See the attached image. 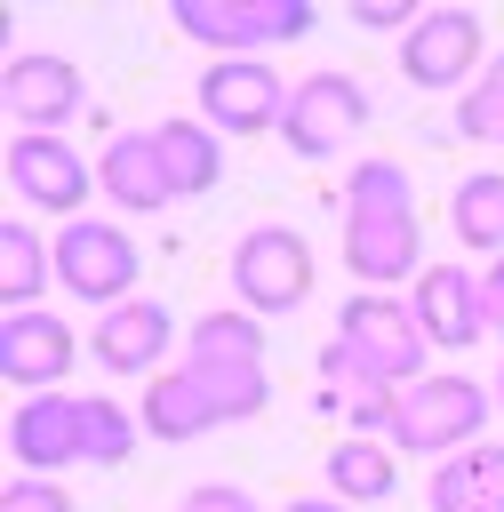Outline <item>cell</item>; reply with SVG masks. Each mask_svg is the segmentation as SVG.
<instances>
[{"instance_id":"obj_1","label":"cell","mask_w":504,"mask_h":512,"mask_svg":"<svg viewBox=\"0 0 504 512\" xmlns=\"http://www.w3.org/2000/svg\"><path fill=\"white\" fill-rule=\"evenodd\" d=\"M424 328L400 296H376L360 288L344 312H336V336L320 344V376L336 392H368V384H416L424 376Z\"/></svg>"},{"instance_id":"obj_28","label":"cell","mask_w":504,"mask_h":512,"mask_svg":"<svg viewBox=\"0 0 504 512\" xmlns=\"http://www.w3.org/2000/svg\"><path fill=\"white\" fill-rule=\"evenodd\" d=\"M0 512H80V504L64 496V480H40V472H16V480L0 488Z\"/></svg>"},{"instance_id":"obj_29","label":"cell","mask_w":504,"mask_h":512,"mask_svg":"<svg viewBox=\"0 0 504 512\" xmlns=\"http://www.w3.org/2000/svg\"><path fill=\"white\" fill-rule=\"evenodd\" d=\"M352 24H360V32H400V40H408V32L424 24V8H416V0H352Z\"/></svg>"},{"instance_id":"obj_11","label":"cell","mask_w":504,"mask_h":512,"mask_svg":"<svg viewBox=\"0 0 504 512\" xmlns=\"http://www.w3.org/2000/svg\"><path fill=\"white\" fill-rule=\"evenodd\" d=\"M408 312H416L424 344H440V352H472V344L488 336L480 272H464V264H424L416 288H408Z\"/></svg>"},{"instance_id":"obj_23","label":"cell","mask_w":504,"mask_h":512,"mask_svg":"<svg viewBox=\"0 0 504 512\" xmlns=\"http://www.w3.org/2000/svg\"><path fill=\"white\" fill-rule=\"evenodd\" d=\"M432 512H504L496 448H464V456L432 464Z\"/></svg>"},{"instance_id":"obj_32","label":"cell","mask_w":504,"mask_h":512,"mask_svg":"<svg viewBox=\"0 0 504 512\" xmlns=\"http://www.w3.org/2000/svg\"><path fill=\"white\" fill-rule=\"evenodd\" d=\"M280 512H352L344 496H296V504H280Z\"/></svg>"},{"instance_id":"obj_17","label":"cell","mask_w":504,"mask_h":512,"mask_svg":"<svg viewBox=\"0 0 504 512\" xmlns=\"http://www.w3.org/2000/svg\"><path fill=\"white\" fill-rule=\"evenodd\" d=\"M144 432L152 440H168V448H184V440H200V432H216V408H208V392H200V376L192 368H160L152 384H144Z\"/></svg>"},{"instance_id":"obj_35","label":"cell","mask_w":504,"mask_h":512,"mask_svg":"<svg viewBox=\"0 0 504 512\" xmlns=\"http://www.w3.org/2000/svg\"><path fill=\"white\" fill-rule=\"evenodd\" d=\"M496 408H504V368H496Z\"/></svg>"},{"instance_id":"obj_16","label":"cell","mask_w":504,"mask_h":512,"mask_svg":"<svg viewBox=\"0 0 504 512\" xmlns=\"http://www.w3.org/2000/svg\"><path fill=\"white\" fill-rule=\"evenodd\" d=\"M96 192H104L112 208H128V216H160V208L176 200L152 128H128V136H112V144L96 152Z\"/></svg>"},{"instance_id":"obj_12","label":"cell","mask_w":504,"mask_h":512,"mask_svg":"<svg viewBox=\"0 0 504 512\" xmlns=\"http://www.w3.org/2000/svg\"><path fill=\"white\" fill-rule=\"evenodd\" d=\"M72 360H80L72 320H56V312H8V320H0V376H8L24 400H32V392H64Z\"/></svg>"},{"instance_id":"obj_13","label":"cell","mask_w":504,"mask_h":512,"mask_svg":"<svg viewBox=\"0 0 504 512\" xmlns=\"http://www.w3.org/2000/svg\"><path fill=\"white\" fill-rule=\"evenodd\" d=\"M8 456H16V472H40V480H56L64 464H80V392H32V400H16Z\"/></svg>"},{"instance_id":"obj_6","label":"cell","mask_w":504,"mask_h":512,"mask_svg":"<svg viewBox=\"0 0 504 512\" xmlns=\"http://www.w3.org/2000/svg\"><path fill=\"white\" fill-rule=\"evenodd\" d=\"M192 96H200V120H208L216 136H264V128H280V112H288V80H280V64H264V56H208Z\"/></svg>"},{"instance_id":"obj_2","label":"cell","mask_w":504,"mask_h":512,"mask_svg":"<svg viewBox=\"0 0 504 512\" xmlns=\"http://www.w3.org/2000/svg\"><path fill=\"white\" fill-rule=\"evenodd\" d=\"M168 24H176L192 48H216V56H264V48L312 40L320 8H312V0H168Z\"/></svg>"},{"instance_id":"obj_33","label":"cell","mask_w":504,"mask_h":512,"mask_svg":"<svg viewBox=\"0 0 504 512\" xmlns=\"http://www.w3.org/2000/svg\"><path fill=\"white\" fill-rule=\"evenodd\" d=\"M496 488H504V440H496Z\"/></svg>"},{"instance_id":"obj_25","label":"cell","mask_w":504,"mask_h":512,"mask_svg":"<svg viewBox=\"0 0 504 512\" xmlns=\"http://www.w3.org/2000/svg\"><path fill=\"white\" fill-rule=\"evenodd\" d=\"M192 376H200L216 424H248V416L272 408V376H264V360H224V368H192Z\"/></svg>"},{"instance_id":"obj_10","label":"cell","mask_w":504,"mask_h":512,"mask_svg":"<svg viewBox=\"0 0 504 512\" xmlns=\"http://www.w3.org/2000/svg\"><path fill=\"white\" fill-rule=\"evenodd\" d=\"M8 192L24 208H48V216H80V200L96 192V168L64 144V136H8Z\"/></svg>"},{"instance_id":"obj_7","label":"cell","mask_w":504,"mask_h":512,"mask_svg":"<svg viewBox=\"0 0 504 512\" xmlns=\"http://www.w3.org/2000/svg\"><path fill=\"white\" fill-rule=\"evenodd\" d=\"M368 128V88L352 72H304L288 88V112H280V144L296 160H336L352 136Z\"/></svg>"},{"instance_id":"obj_31","label":"cell","mask_w":504,"mask_h":512,"mask_svg":"<svg viewBox=\"0 0 504 512\" xmlns=\"http://www.w3.org/2000/svg\"><path fill=\"white\" fill-rule=\"evenodd\" d=\"M480 304H488V328H504V256L480 272Z\"/></svg>"},{"instance_id":"obj_4","label":"cell","mask_w":504,"mask_h":512,"mask_svg":"<svg viewBox=\"0 0 504 512\" xmlns=\"http://www.w3.org/2000/svg\"><path fill=\"white\" fill-rule=\"evenodd\" d=\"M136 272H144V248L112 224V216H72L56 232V288L80 296V304H128L136 296Z\"/></svg>"},{"instance_id":"obj_22","label":"cell","mask_w":504,"mask_h":512,"mask_svg":"<svg viewBox=\"0 0 504 512\" xmlns=\"http://www.w3.org/2000/svg\"><path fill=\"white\" fill-rule=\"evenodd\" d=\"M224 360H264V320L224 304V312H200L184 328V368H224Z\"/></svg>"},{"instance_id":"obj_30","label":"cell","mask_w":504,"mask_h":512,"mask_svg":"<svg viewBox=\"0 0 504 512\" xmlns=\"http://www.w3.org/2000/svg\"><path fill=\"white\" fill-rule=\"evenodd\" d=\"M184 512H264L248 488H232V480H208V488H192L184 496Z\"/></svg>"},{"instance_id":"obj_14","label":"cell","mask_w":504,"mask_h":512,"mask_svg":"<svg viewBox=\"0 0 504 512\" xmlns=\"http://www.w3.org/2000/svg\"><path fill=\"white\" fill-rule=\"evenodd\" d=\"M168 336H176V312H168V304H152V296H128V304H112V312L96 320L88 352H96V368H104V376H160Z\"/></svg>"},{"instance_id":"obj_24","label":"cell","mask_w":504,"mask_h":512,"mask_svg":"<svg viewBox=\"0 0 504 512\" xmlns=\"http://www.w3.org/2000/svg\"><path fill=\"white\" fill-rule=\"evenodd\" d=\"M136 432H144V416H128L112 392H80V464L120 472L136 456Z\"/></svg>"},{"instance_id":"obj_19","label":"cell","mask_w":504,"mask_h":512,"mask_svg":"<svg viewBox=\"0 0 504 512\" xmlns=\"http://www.w3.org/2000/svg\"><path fill=\"white\" fill-rule=\"evenodd\" d=\"M48 272H56V240H40L24 216H8L0 224V304L8 312H40Z\"/></svg>"},{"instance_id":"obj_36","label":"cell","mask_w":504,"mask_h":512,"mask_svg":"<svg viewBox=\"0 0 504 512\" xmlns=\"http://www.w3.org/2000/svg\"><path fill=\"white\" fill-rule=\"evenodd\" d=\"M496 336H504V328H496Z\"/></svg>"},{"instance_id":"obj_8","label":"cell","mask_w":504,"mask_h":512,"mask_svg":"<svg viewBox=\"0 0 504 512\" xmlns=\"http://www.w3.org/2000/svg\"><path fill=\"white\" fill-rule=\"evenodd\" d=\"M480 48H488V32H480L472 8H424V24L400 40V72H408V88L464 96L472 72H480Z\"/></svg>"},{"instance_id":"obj_15","label":"cell","mask_w":504,"mask_h":512,"mask_svg":"<svg viewBox=\"0 0 504 512\" xmlns=\"http://www.w3.org/2000/svg\"><path fill=\"white\" fill-rule=\"evenodd\" d=\"M344 264L360 288H392L424 272V224L416 216H344Z\"/></svg>"},{"instance_id":"obj_5","label":"cell","mask_w":504,"mask_h":512,"mask_svg":"<svg viewBox=\"0 0 504 512\" xmlns=\"http://www.w3.org/2000/svg\"><path fill=\"white\" fill-rule=\"evenodd\" d=\"M232 296H240V312H256V320L296 312V304L312 296V248H304V232H296V224H256V232H240V248H232Z\"/></svg>"},{"instance_id":"obj_21","label":"cell","mask_w":504,"mask_h":512,"mask_svg":"<svg viewBox=\"0 0 504 512\" xmlns=\"http://www.w3.org/2000/svg\"><path fill=\"white\" fill-rule=\"evenodd\" d=\"M448 224H456V240L472 248V256H504V168H472L464 184H456V200H448Z\"/></svg>"},{"instance_id":"obj_20","label":"cell","mask_w":504,"mask_h":512,"mask_svg":"<svg viewBox=\"0 0 504 512\" xmlns=\"http://www.w3.org/2000/svg\"><path fill=\"white\" fill-rule=\"evenodd\" d=\"M400 488V448L392 440H336L328 448V496H344V504H384Z\"/></svg>"},{"instance_id":"obj_3","label":"cell","mask_w":504,"mask_h":512,"mask_svg":"<svg viewBox=\"0 0 504 512\" xmlns=\"http://www.w3.org/2000/svg\"><path fill=\"white\" fill-rule=\"evenodd\" d=\"M480 432H488V384H472V376H416V384H400L392 448L448 464V456L480 448Z\"/></svg>"},{"instance_id":"obj_34","label":"cell","mask_w":504,"mask_h":512,"mask_svg":"<svg viewBox=\"0 0 504 512\" xmlns=\"http://www.w3.org/2000/svg\"><path fill=\"white\" fill-rule=\"evenodd\" d=\"M488 80H504V48H496V64H488Z\"/></svg>"},{"instance_id":"obj_18","label":"cell","mask_w":504,"mask_h":512,"mask_svg":"<svg viewBox=\"0 0 504 512\" xmlns=\"http://www.w3.org/2000/svg\"><path fill=\"white\" fill-rule=\"evenodd\" d=\"M152 144H160V168H168L176 200H200V192H216V184H224V144H216V128H208V120H160V128H152Z\"/></svg>"},{"instance_id":"obj_26","label":"cell","mask_w":504,"mask_h":512,"mask_svg":"<svg viewBox=\"0 0 504 512\" xmlns=\"http://www.w3.org/2000/svg\"><path fill=\"white\" fill-rule=\"evenodd\" d=\"M344 216H416V184H408V168L400 160H360L352 176H344Z\"/></svg>"},{"instance_id":"obj_9","label":"cell","mask_w":504,"mask_h":512,"mask_svg":"<svg viewBox=\"0 0 504 512\" xmlns=\"http://www.w3.org/2000/svg\"><path fill=\"white\" fill-rule=\"evenodd\" d=\"M80 64L56 56V48H16L8 72H0V104L16 120V136H56L72 112H80Z\"/></svg>"},{"instance_id":"obj_27","label":"cell","mask_w":504,"mask_h":512,"mask_svg":"<svg viewBox=\"0 0 504 512\" xmlns=\"http://www.w3.org/2000/svg\"><path fill=\"white\" fill-rule=\"evenodd\" d=\"M456 136L464 144H504V80H472L464 96H456Z\"/></svg>"}]
</instances>
